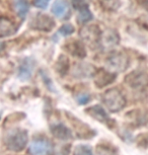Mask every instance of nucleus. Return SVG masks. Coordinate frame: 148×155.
Masks as SVG:
<instances>
[{"label":"nucleus","mask_w":148,"mask_h":155,"mask_svg":"<svg viewBox=\"0 0 148 155\" xmlns=\"http://www.w3.org/2000/svg\"><path fill=\"white\" fill-rule=\"evenodd\" d=\"M64 48L69 54L74 57L84 58L86 56V50L83 44L79 41H70L64 46Z\"/></svg>","instance_id":"15"},{"label":"nucleus","mask_w":148,"mask_h":155,"mask_svg":"<svg viewBox=\"0 0 148 155\" xmlns=\"http://www.w3.org/2000/svg\"><path fill=\"white\" fill-rule=\"evenodd\" d=\"M116 79V74L111 71L104 69H100L95 72L94 75V84L98 88H103L110 85Z\"/></svg>","instance_id":"9"},{"label":"nucleus","mask_w":148,"mask_h":155,"mask_svg":"<svg viewBox=\"0 0 148 155\" xmlns=\"http://www.w3.org/2000/svg\"><path fill=\"white\" fill-rule=\"evenodd\" d=\"M53 151V144L45 138L35 139L30 145L31 155H52Z\"/></svg>","instance_id":"5"},{"label":"nucleus","mask_w":148,"mask_h":155,"mask_svg":"<svg viewBox=\"0 0 148 155\" xmlns=\"http://www.w3.org/2000/svg\"><path fill=\"white\" fill-rule=\"evenodd\" d=\"M125 81L130 87L134 89L144 88L148 85V74L143 71L135 70L126 76Z\"/></svg>","instance_id":"6"},{"label":"nucleus","mask_w":148,"mask_h":155,"mask_svg":"<svg viewBox=\"0 0 148 155\" xmlns=\"http://www.w3.org/2000/svg\"><path fill=\"white\" fill-rule=\"evenodd\" d=\"M31 27L37 31H50L55 27V21L51 16L43 13H38L31 20Z\"/></svg>","instance_id":"7"},{"label":"nucleus","mask_w":148,"mask_h":155,"mask_svg":"<svg viewBox=\"0 0 148 155\" xmlns=\"http://www.w3.org/2000/svg\"><path fill=\"white\" fill-rule=\"evenodd\" d=\"M51 10L58 18H67L70 15V6L67 0H56Z\"/></svg>","instance_id":"12"},{"label":"nucleus","mask_w":148,"mask_h":155,"mask_svg":"<svg viewBox=\"0 0 148 155\" xmlns=\"http://www.w3.org/2000/svg\"><path fill=\"white\" fill-rule=\"evenodd\" d=\"M66 115H67V117L69 118V121H70L72 126L74 127L75 132H76V134L78 135L79 138H86V139H88V138H91V137H94V132L91 130L90 127H88V126L86 125V124H84V123L79 121V120L76 118V117L72 116L71 114L66 113Z\"/></svg>","instance_id":"8"},{"label":"nucleus","mask_w":148,"mask_h":155,"mask_svg":"<svg viewBox=\"0 0 148 155\" xmlns=\"http://www.w3.org/2000/svg\"><path fill=\"white\" fill-rule=\"evenodd\" d=\"M73 155H94L91 148L87 145H78L74 148Z\"/></svg>","instance_id":"22"},{"label":"nucleus","mask_w":148,"mask_h":155,"mask_svg":"<svg viewBox=\"0 0 148 155\" xmlns=\"http://www.w3.org/2000/svg\"><path fill=\"white\" fill-rule=\"evenodd\" d=\"M16 33V27L15 25L4 15L1 16V23H0V34L1 38L12 36L13 34Z\"/></svg>","instance_id":"17"},{"label":"nucleus","mask_w":148,"mask_h":155,"mask_svg":"<svg viewBox=\"0 0 148 155\" xmlns=\"http://www.w3.org/2000/svg\"><path fill=\"white\" fill-rule=\"evenodd\" d=\"M97 155H118V153L110 146L100 144L97 147Z\"/></svg>","instance_id":"20"},{"label":"nucleus","mask_w":148,"mask_h":155,"mask_svg":"<svg viewBox=\"0 0 148 155\" xmlns=\"http://www.w3.org/2000/svg\"><path fill=\"white\" fill-rule=\"evenodd\" d=\"M94 18V15H92L91 11L87 9H84V10H81L79 14H78V21L79 23H85V22H88L90 21V20Z\"/></svg>","instance_id":"21"},{"label":"nucleus","mask_w":148,"mask_h":155,"mask_svg":"<svg viewBox=\"0 0 148 155\" xmlns=\"http://www.w3.org/2000/svg\"><path fill=\"white\" fill-rule=\"evenodd\" d=\"M101 5L108 10H117L119 8V5H120V2L119 0H100Z\"/></svg>","instance_id":"23"},{"label":"nucleus","mask_w":148,"mask_h":155,"mask_svg":"<svg viewBox=\"0 0 148 155\" xmlns=\"http://www.w3.org/2000/svg\"><path fill=\"white\" fill-rule=\"evenodd\" d=\"M72 5L75 9L78 10H84L87 9V3L85 2V0H72Z\"/></svg>","instance_id":"25"},{"label":"nucleus","mask_w":148,"mask_h":155,"mask_svg":"<svg viewBox=\"0 0 148 155\" xmlns=\"http://www.w3.org/2000/svg\"><path fill=\"white\" fill-rule=\"evenodd\" d=\"M77 102L79 104H86L87 102L90 101V95L89 94H85V93H82V94H79L76 97Z\"/></svg>","instance_id":"26"},{"label":"nucleus","mask_w":148,"mask_h":155,"mask_svg":"<svg viewBox=\"0 0 148 155\" xmlns=\"http://www.w3.org/2000/svg\"><path fill=\"white\" fill-rule=\"evenodd\" d=\"M138 144L140 146H143V147H148V133L147 134H143V135H140L139 139H137Z\"/></svg>","instance_id":"27"},{"label":"nucleus","mask_w":148,"mask_h":155,"mask_svg":"<svg viewBox=\"0 0 148 155\" xmlns=\"http://www.w3.org/2000/svg\"><path fill=\"white\" fill-rule=\"evenodd\" d=\"M120 42V37H119L118 33L115 30H111L108 28L104 31L103 35H101L100 40V46L103 47L104 50H111L115 48Z\"/></svg>","instance_id":"10"},{"label":"nucleus","mask_w":148,"mask_h":155,"mask_svg":"<svg viewBox=\"0 0 148 155\" xmlns=\"http://www.w3.org/2000/svg\"><path fill=\"white\" fill-rule=\"evenodd\" d=\"M107 67L111 72H123L129 66V58L123 53H115L106 60Z\"/></svg>","instance_id":"4"},{"label":"nucleus","mask_w":148,"mask_h":155,"mask_svg":"<svg viewBox=\"0 0 148 155\" xmlns=\"http://www.w3.org/2000/svg\"><path fill=\"white\" fill-rule=\"evenodd\" d=\"M13 7L20 18H25L28 12V9H30L27 0H14Z\"/></svg>","instance_id":"19"},{"label":"nucleus","mask_w":148,"mask_h":155,"mask_svg":"<svg viewBox=\"0 0 148 155\" xmlns=\"http://www.w3.org/2000/svg\"><path fill=\"white\" fill-rule=\"evenodd\" d=\"M49 1H50V0H35V5H36L38 8H43V9H45V8L48 6Z\"/></svg>","instance_id":"28"},{"label":"nucleus","mask_w":148,"mask_h":155,"mask_svg":"<svg viewBox=\"0 0 148 155\" xmlns=\"http://www.w3.org/2000/svg\"><path fill=\"white\" fill-rule=\"evenodd\" d=\"M69 67H70V63H69V59L67 58V56L60 55L56 62V65H55L56 72L61 76H64L68 72Z\"/></svg>","instance_id":"18"},{"label":"nucleus","mask_w":148,"mask_h":155,"mask_svg":"<svg viewBox=\"0 0 148 155\" xmlns=\"http://www.w3.org/2000/svg\"><path fill=\"white\" fill-rule=\"evenodd\" d=\"M104 106L111 113H118L126 106V98L122 91L118 88L108 89L103 95Z\"/></svg>","instance_id":"2"},{"label":"nucleus","mask_w":148,"mask_h":155,"mask_svg":"<svg viewBox=\"0 0 148 155\" xmlns=\"http://www.w3.org/2000/svg\"><path fill=\"white\" fill-rule=\"evenodd\" d=\"M85 112L90 117H92L94 119L97 120V121L104 123V124H106L108 127L113 129V126L111 125V123H113V120L110 118L108 116V114L106 113V110H104L100 106H92L90 107H88Z\"/></svg>","instance_id":"11"},{"label":"nucleus","mask_w":148,"mask_h":155,"mask_svg":"<svg viewBox=\"0 0 148 155\" xmlns=\"http://www.w3.org/2000/svg\"><path fill=\"white\" fill-rule=\"evenodd\" d=\"M95 69L92 65L85 63H78L74 66L73 69V76L77 78H86L92 77L95 75Z\"/></svg>","instance_id":"14"},{"label":"nucleus","mask_w":148,"mask_h":155,"mask_svg":"<svg viewBox=\"0 0 148 155\" xmlns=\"http://www.w3.org/2000/svg\"><path fill=\"white\" fill-rule=\"evenodd\" d=\"M28 141V132L18 128L8 131V133L4 136V144L8 150L11 151H21L27 146Z\"/></svg>","instance_id":"1"},{"label":"nucleus","mask_w":148,"mask_h":155,"mask_svg":"<svg viewBox=\"0 0 148 155\" xmlns=\"http://www.w3.org/2000/svg\"><path fill=\"white\" fill-rule=\"evenodd\" d=\"M59 33L63 36H70L74 33V27L70 23H65L59 28Z\"/></svg>","instance_id":"24"},{"label":"nucleus","mask_w":148,"mask_h":155,"mask_svg":"<svg viewBox=\"0 0 148 155\" xmlns=\"http://www.w3.org/2000/svg\"><path fill=\"white\" fill-rule=\"evenodd\" d=\"M35 66L36 63L31 58H25L18 68V77L21 80H28L33 74Z\"/></svg>","instance_id":"13"},{"label":"nucleus","mask_w":148,"mask_h":155,"mask_svg":"<svg viewBox=\"0 0 148 155\" xmlns=\"http://www.w3.org/2000/svg\"><path fill=\"white\" fill-rule=\"evenodd\" d=\"M52 134L60 140H69L72 138V132L69 128L63 124H56L51 126Z\"/></svg>","instance_id":"16"},{"label":"nucleus","mask_w":148,"mask_h":155,"mask_svg":"<svg viewBox=\"0 0 148 155\" xmlns=\"http://www.w3.org/2000/svg\"><path fill=\"white\" fill-rule=\"evenodd\" d=\"M80 37L82 41L91 48H94L98 45H100L101 35L103 33L100 31V28L95 25H89L86 27L82 28L80 30Z\"/></svg>","instance_id":"3"},{"label":"nucleus","mask_w":148,"mask_h":155,"mask_svg":"<svg viewBox=\"0 0 148 155\" xmlns=\"http://www.w3.org/2000/svg\"><path fill=\"white\" fill-rule=\"evenodd\" d=\"M139 2H140V4L142 6L148 10V0H139Z\"/></svg>","instance_id":"29"}]
</instances>
